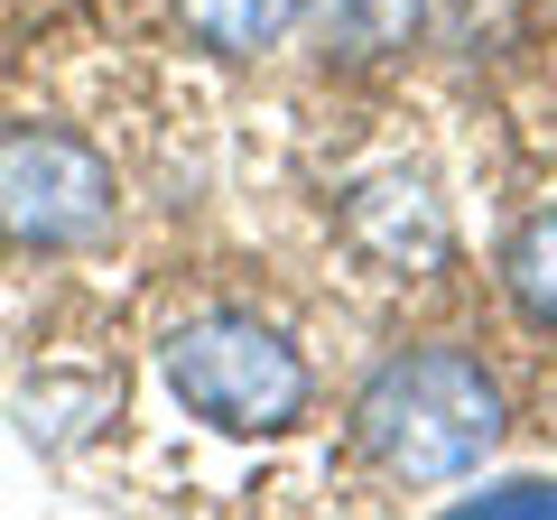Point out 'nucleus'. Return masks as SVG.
<instances>
[{
	"label": "nucleus",
	"mask_w": 557,
	"mask_h": 520,
	"mask_svg": "<svg viewBox=\"0 0 557 520\" xmlns=\"http://www.w3.org/2000/svg\"><path fill=\"white\" fill-rule=\"evenodd\" d=\"M354 446L391 483H465L502 446V381L456 344H409L362 381Z\"/></svg>",
	"instance_id": "1"
},
{
	"label": "nucleus",
	"mask_w": 557,
	"mask_h": 520,
	"mask_svg": "<svg viewBox=\"0 0 557 520\" xmlns=\"http://www.w3.org/2000/svg\"><path fill=\"white\" fill-rule=\"evenodd\" d=\"M159 372L177 391L186 419L223 428V437H278L298 428L307 400H317V372L270 317H242V307H214V317H186L177 335L159 344Z\"/></svg>",
	"instance_id": "2"
},
{
	"label": "nucleus",
	"mask_w": 557,
	"mask_h": 520,
	"mask_svg": "<svg viewBox=\"0 0 557 520\" xmlns=\"http://www.w3.org/2000/svg\"><path fill=\"white\" fill-rule=\"evenodd\" d=\"M121 214V177L84 131L0 121V242L20 251H84Z\"/></svg>",
	"instance_id": "3"
},
{
	"label": "nucleus",
	"mask_w": 557,
	"mask_h": 520,
	"mask_svg": "<svg viewBox=\"0 0 557 520\" xmlns=\"http://www.w3.org/2000/svg\"><path fill=\"white\" fill-rule=\"evenodd\" d=\"M344 242L372 270H391V280H428L446 260V205L418 177H372V186L344 196Z\"/></svg>",
	"instance_id": "4"
},
{
	"label": "nucleus",
	"mask_w": 557,
	"mask_h": 520,
	"mask_svg": "<svg viewBox=\"0 0 557 520\" xmlns=\"http://www.w3.org/2000/svg\"><path fill=\"white\" fill-rule=\"evenodd\" d=\"M307 20H317L325 57H344V65H381V57H399V47H418L428 0H307Z\"/></svg>",
	"instance_id": "5"
},
{
	"label": "nucleus",
	"mask_w": 557,
	"mask_h": 520,
	"mask_svg": "<svg viewBox=\"0 0 557 520\" xmlns=\"http://www.w3.org/2000/svg\"><path fill=\"white\" fill-rule=\"evenodd\" d=\"M298 20H307V0H177V28L205 57H270Z\"/></svg>",
	"instance_id": "6"
},
{
	"label": "nucleus",
	"mask_w": 557,
	"mask_h": 520,
	"mask_svg": "<svg viewBox=\"0 0 557 520\" xmlns=\"http://www.w3.org/2000/svg\"><path fill=\"white\" fill-rule=\"evenodd\" d=\"M502 288L520 298V317H530V325H548V335H557V205L511 233V251H502Z\"/></svg>",
	"instance_id": "7"
},
{
	"label": "nucleus",
	"mask_w": 557,
	"mask_h": 520,
	"mask_svg": "<svg viewBox=\"0 0 557 520\" xmlns=\"http://www.w3.org/2000/svg\"><path fill=\"white\" fill-rule=\"evenodd\" d=\"M456 511H483V520H557V483L520 474V483H493V493H465Z\"/></svg>",
	"instance_id": "8"
}]
</instances>
